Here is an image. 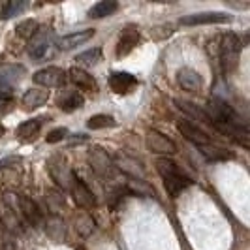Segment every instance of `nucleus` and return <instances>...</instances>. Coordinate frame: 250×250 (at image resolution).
Returning a JSON list of instances; mask_svg holds the SVG:
<instances>
[{
  "label": "nucleus",
  "instance_id": "9d476101",
  "mask_svg": "<svg viewBox=\"0 0 250 250\" xmlns=\"http://www.w3.org/2000/svg\"><path fill=\"white\" fill-rule=\"evenodd\" d=\"M113 164H115V169H121L123 173H126L132 179H145V167L141 166L138 158H134L126 152H119L113 158Z\"/></svg>",
  "mask_w": 250,
  "mask_h": 250
},
{
  "label": "nucleus",
  "instance_id": "6ab92c4d",
  "mask_svg": "<svg viewBox=\"0 0 250 250\" xmlns=\"http://www.w3.org/2000/svg\"><path fill=\"white\" fill-rule=\"evenodd\" d=\"M25 68L21 64H6L0 68V85L2 87H15L23 75H25Z\"/></svg>",
  "mask_w": 250,
  "mask_h": 250
},
{
  "label": "nucleus",
  "instance_id": "f8f14e48",
  "mask_svg": "<svg viewBox=\"0 0 250 250\" xmlns=\"http://www.w3.org/2000/svg\"><path fill=\"white\" fill-rule=\"evenodd\" d=\"M139 43V30L136 25H128L123 28L119 42H117V57L123 59Z\"/></svg>",
  "mask_w": 250,
  "mask_h": 250
},
{
  "label": "nucleus",
  "instance_id": "f03ea898",
  "mask_svg": "<svg viewBox=\"0 0 250 250\" xmlns=\"http://www.w3.org/2000/svg\"><path fill=\"white\" fill-rule=\"evenodd\" d=\"M55 45H57V42H55L53 30L49 26H40L34 32V36L28 40V47L26 49H28V55H30V59L34 62H43V61L53 57Z\"/></svg>",
  "mask_w": 250,
  "mask_h": 250
},
{
  "label": "nucleus",
  "instance_id": "2eb2a0df",
  "mask_svg": "<svg viewBox=\"0 0 250 250\" xmlns=\"http://www.w3.org/2000/svg\"><path fill=\"white\" fill-rule=\"evenodd\" d=\"M177 128H179L181 136H183L185 139H188L190 143H194L196 147L207 145V143H213L207 134H203L200 128H198V126H194L190 121H179V123H177Z\"/></svg>",
  "mask_w": 250,
  "mask_h": 250
},
{
  "label": "nucleus",
  "instance_id": "c9c22d12",
  "mask_svg": "<svg viewBox=\"0 0 250 250\" xmlns=\"http://www.w3.org/2000/svg\"><path fill=\"white\" fill-rule=\"evenodd\" d=\"M10 107H12V98L8 94H0V113H4Z\"/></svg>",
  "mask_w": 250,
  "mask_h": 250
},
{
  "label": "nucleus",
  "instance_id": "39448f33",
  "mask_svg": "<svg viewBox=\"0 0 250 250\" xmlns=\"http://www.w3.org/2000/svg\"><path fill=\"white\" fill-rule=\"evenodd\" d=\"M47 169H49V175L53 177V181L62 188V190H70L72 183L75 179V173L70 169L68 160L64 154H53L49 160H47Z\"/></svg>",
  "mask_w": 250,
  "mask_h": 250
},
{
  "label": "nucleus",
  "instance_id": "0eeeda50",
  "mask_svg": "<svg viewBox=\"0 0 250 250\" xmlns=\"http://www.w3.org/2000/svg\"><path fill=\"white\" fill-rule=\"evenodd\" d=\"M32 81L42 88L61 87L66 81V72H64L62 68H59V66H49V68L38 70L36 74L32 75Z\"/></svg>",
  "mask_w": 250,
  "mask_h": 250
},
{
  "label": "nucleus",
  "instance_id": "7c9ffc66",
  "mask_svg": "<svg viewBox=\"0 0 250 250\" xmlns=\"http://www.w3.org/2000/svg\"><path fill=\"white\" fill-rule=\"evenodd\" d=\"M26 8H28V2H23V0H10V2L2 8L0 17H2V19H12V17L19 15L21 12H25Z\"/></svg>",
  "mask_w": 250,
  "mask_h": 250
},
{
  "label": "nucleus",
  "instance_id": "f704fd0d",
  "mask_svg": "<svg viewBox=\"0 0 250 250\" xmlns=\"http://www.w3.org/2000/svg\"><path fill=\"white\" fill-rule=\"evenodd\" d=\"M23 162V158L21 156H10V158H4V160H0V169H4V167H13L15 164H21Z\"/></svg>",
  "mask_w": 250,
  "mask_h": 250
},
{
  "label": "nucleus",
  "instance_id": "f257e3e1",
  "mask_svg": "<svg viewBox=\"0 0 250 250\" xmlns=\"http://www.w3.org/2000/svg\"><path fill=\"white\" fill-rule=\"evenodd\" d=\"M156 169L162 175L164 187H166L169 196H177L179 192H183L190 185V179L187 177V173L175 162H171L169 158H158L156 160Z\"/></svg>",
  "mask_w": 250,
  "mask_h": 250
},
{
  "label": "nucleus",
  "instance_id": "7ed1b4c3",
  "mask_svg": "<svg viewBox=\"0 0 250 250\" xmlns=\"http://www.w3.org/2000/svg\"><path fill=\"white\" fill-rule=\"evenodd\" d=\"M241 49H243V45H241V40L237 34H233V32L222 34L220 43H218V62H220L222 72L229 74L237 68Z\"/></svg>",
  "mask_w": 250,
  "mask_h": 250
},
{
  "label": "nucleus",
  "instance_id": "4468645a",
  "mask_svg": "<svg viewBox=\"0 0 250 250\" xmlns=\"http://www.w3.org/2000/svg\"><path fill=\"white\" fill-rule=\"evenodd\" d=\"M92 38H94V28L75 30V32H70V34H66V36L61 38V40L57 42V45H59L61 51H70V49L79 47V45H85L88 40H92Z\"/></svg>",
  "mask_w": 250,
  "mask_h": 250
},
{
  "label": "nucleus",
  "instance_id": "9b49d317",
  "mask_svg": "<svg viewBox=\"0 0 250 250\" xmlns=\"http://www.w3.org/2000/svg\"><path fill=\"white\" fill-rule=\"evenodd\" d=\"M147 145L152 152L160 154V156H167V154H175L177 145L167 138L166 134L158 132V130H149L147 134Z\"/></svg>",
  "mask_w": 250,
  "mask_h": 250
},
{
  "label": "nucleus",
  "instance_id": "aec40b11",
  "mask_svg": "<svg viewBox=\"0 0 250 250\" xmlns=\"http://www.w3.org/2000/svg\"><path fill=\"white\" fill-rule=\"evenodd\" d=\"M43 226H45V233L55 243H62L64 239H66V222H64L61 216L51 214V216H47L43 220Z\"/></svg>",
  "mask_w": 250,
  "mask_h": 250
},
{
  "label": "nucleus",
  "instance_id": "423d86ee",
  "mask_svg": "<svg viewBox=\"0 0 250 250\" xmlns=\"http://www.w3.org/2000/svg\"><path fill=\"white\" fill-rule=\"evenodd\" d=\"M88 164H90L92 171L102 179H105V181H111L117 173L113 158L107 154V150L102 149V147H92L88 150Z\"/></svg>",
  "mask_w": 250,
  "mask_h": 250
},
{
  "label": "nucleus",
  "instance_id": "1a4fd4ad",
  "mask_svg": "<svg viewBox=\"0 0 250 250\" xmlns=\"http://www.w3.org/2000/svg\"><path fill=\"white\" fill-rule=\"evenodd\" d=\"M231 17L228 13L222 12H201L192 13V15H185L179 19L181 25L187 26H198V25H216V23H229Z\"/></svg>",
  "mask_w": 250,
  "mask_h": 250
},
{
  "label": "nucleus",
  "instance_id": "f3484780",
  "mask_svg": "<svg viewBox=\"0 0 250 250\" xmlns=\"http://www.w3.org/2000/svg\"><path fill=\"white\" fill-rule=\"evenodd\" d=\"M47 100H49V90H47V88L32 87L25 92L21 104H23V109H25V111H34L40 105H43Z\"/></svg>",
  "mask_w": 250,
  "mask_h": 250
},
{
  "label": "nucleus",
  "instance_id": "a878e982",
  "mask_svg": "<svg viewBox=\"0 0 250 250\" xmlns=\"http://www.w3.org/2000/svg\"><path fill=\"white\" fill-rule=\"evenodd\" d=\"M42 125L43 121L42 119H30V121H25L23 125H19L17 128V138L25 143H30L40 136V130H42Z\"/></svg>",
  "mask_w": 250,
  "mask_h": 250
},
{
  "label": "nucleus",
  "instance_id": "5701e85b",
  "mask_svg": "<svg viewBox=\"0 0 250 250\" xmlns=\"http://www.w3.org/2000/svg\"><path fill=\"white\" fill-rule=\"evenodd\" d=\"M125 188H126V192H128V196H130V194L141 196V198H145V196H147V198H154V196H156V190L150 187L145 179H132V177H128Z\"/></svg>",
  "mask_w": 250,
  "mask_h": 250
},
{
  "label": "nucleus",
  "instance_id": "ddd939ff",
  "mask_svg": "<svg viewBox=\"0 0 250 250\" xmlns=\"http://www.w3.org/2000/svg\"><path fill=\"white\" fill-rule=\"evenodd\" d=\"M136 87H138L136 75L128 74V72H113L109 75V88L115 94H128Z\"/></svg>",
  "mask_w": 250,
  "mask_h": 250
},
{
  "label": "nucleus",
  "instance_id": "6e6552de",
  "mask_svg": "<svg viewBox=\"0 0 250 250\" xmlns=\"http://www.w3.org/2000/svg\"><path fill=\"white\" fill-rule=\"evenodd\" d=\"M70 194H72V200H74L75 205L79 209H83V211H88V209H92L96 205V196L92 194V190L77 175H75L74 183L70 187Z\"/></svg>",
  "mask_w": 250,
  "mask_h": 250
},
{
  "label": "nucleus",
  "instance_id": "cd10ccee",
  "mask_svg": "<svg viewBox=\"0 0 250 250\" xmlns=\"http://www.w3.org/2000/svg\"><path fill=\"white\" fill-rule=\"evenodd\" d=\"M201 154L207 158V160H213V162H220V160H229L231 158V152L229 150L222 149V147H216L213 143H207V145H201L198 147Z\"/></svg>",
  "mask_w": 250,
  "mask_h": 250
},
{
  "label": "nucleus",
  "instance_id": "473e14b6",
  "mask_svg": "<svg viewBox=\"0 0 250 250\" xmlns=\"http://www.w3.org/2000/svg\"><path fill=\"white\" fill-rule=\"evenodd\" d=\"M38 28H40V25H38L34 19H25L23 23H19L17 25V36L25 38V40H30V38L34 36V32H36Z\"/></svg>",
  "mask_w": 250,
  "mask_h": 250
},
{
  "label": "nucleus",
  "instance_id": "2f4dec72",
  "mask_svg": "<svg viewBox=\"0 0 250 250\" xmlns=\"http://www.w3.org/2000/svg\"><path fill=\"white\" fill-rule=\"evenodd\" d=\"M117 125V121L113 119L111 115H94L88 119L87 126L90 130H102V128H113Z\"/></svg>",
  "mask_w": 250,
  "mask_h": 250
},
{
  "label": "nucleus",
  "instance_id": "20e7f679",
  "mask_svg": "<svg viewBox=\"0 0 250 250\" xmlns=\"http://www.w3.org/2000/svg\"><path fill=\"white\" fill-rule=\"evenodd\" d=\"M13 207H17V216L21 222H26L32 228H40L43 224V213L40 211V207L36 205V201H32L28 196H15L12 194Z\"/></svg>",
  "mask_w": 250,
  "mask_h": 250
},
{
  "label": "nucleus",
  "instance_id": "c85d7f7f",
  "mask_svg": "<svg viewBox=\"0 0 250 250\" xmlns=\"http://www.w3.org/2000/svg\"><path fill=\"white\" fill-rule=\"evenodd\" d=\"M119 4L113 2V0H102L98 4H94L90 10H88V17L90 19H104L107 15H111L113 12H117Z\"/></svg>",
  "mask_w": 250,
  "mask_h": 250
},
{
  "label": "nucleus",
  "instance_id": "b1692460",
  "mask_svg": "<svg viewBox=\"0 0 250 250\" xmlns=\"http://www.w3.org/2000/svg\"><path fill=\"white\" fill-rule=\"evenodd\" d=\"M45 205L53 214H59L64 211L66 207V196L61 188H47L45 190Z\"/></svg>",
  "mask_w": 250,
  "mask_h": 250
},
{
  "label": "nucleus",
  "instance_id": "72a5a7b5",
  "mask_svg": "<svg viewBox=\"0 0 250 250\" xmlns=\"http://www.w3.org/2000/svg\"><path fill=\"white\" fill-rule=\"evenodd\" d=\"M66 134H68L66 128H55L47 134V143H59V141H62L66 138Z\"/></svg>",
  "mask_w": 250,
  "mask_h": 250
},
{
  "label": "nucleus",
  "instance_id": "a211bd4d",
  "mask_svg": "<svg viewBox=\"0 0 250 250\" xmlns=\"http://www.w3.org/2000/svg\"><path fill=\"white\" fill-rule=\"evenodd\" d=\"M177 81L181 88L188 92H198L201 88V75L192 68H181L177 72Z\"/></svg>",
  "mask_w": 250,
  "mask_h": 250
},
{
  "label": "nucleus",
  "instance_id": "412c9836",
  "mask_svg": "<svg viewBox=\"0 0 250 250\" xmlns=\"http://www.w3.org/2000/svg\"><path fill=\"white\" fill-rule=\"evenodd\" d=\"M74 228L77 231L79 237H90L94 231H96V220L87 213V211H81V213L75 214L74 218Z\"/></svg>",
  "mask_w": 250,
  "mask_h": 250
},
{
  "label": "nucleus",
  "instance_id": "393cba45",
  "mask_svg": "<svg viewBox=\"0 0 250 250\" xmlns=\"http://www.w3.org/2000/svg\"><path fill=\"white\" fill-rule=\"evenodd\" d=\"M66 77L77 88H81V90H92V88H96V83H94L92 75L88 74V72H85L83 68H70V72L66 74Z\"/></svg>",
  "mask_w": 250,
  "mask_h": 250
},
{
  "label": "nucleus",
  "instance_id": "bb28decb",
  "mask_svg": "<svg viewBox=\"0 0 250 250\" xmlns=\"http://www.w3.org/2000/svg\"><path fill=\"white\" fill-rule=\"evenodd\" d=\"M175 105L183 113H187L190 119H196V121H201V123L211 126V121H209L207 113L203 111V109H200L196 104H190V102H185V100H175Z\"/></svg>",
  "mask_w": 250,
  "mask_h": 250
},
{
  "label": "nucleus",
  "instance_id": "e433bc0d",
  "mask_svg": "<svg viewBox=\"0 0 250 250\" xmlns=\"http://www.w3.org/2000/svg\"><path fill=\"white\" fill-rule=\"evenodd\" d=\"M4 235H6V228H4L2 222H0V239H4Z\"/></svg>",
  "mask_w": 250,
  "mask_h": 250
},
{
  "label": "nucleus",
  "instance_id": "4be33fe9",
  "mask_svg": "<svg viewBox=\"0 0 250 250\" xmlns=\"http://www.w3.org/2000/svg\"><path fill=\"white\" fill-rule=\"evenodd\" d=\"M83 104H85V96L79 90H74V88L64 90L62 94H61V98H59V105L66 113H72L75 109H79Z\"/></svg>",
  "mask_w": 250,
  "mask_h": 250
},
{
  "label": "nucleus",
  "instance_id": "4c0bfd02",
  "mask_svg": "<svg viewBox=\"0 0 250 250\" xmlns=\"http://www.w3.org/2000/svg\"><path fill=\"white\" fill-rule=\"evenodd\" d=\"M2 136H4V128L0 126V138H2Z\"/></svg>",
  "mask_w": 250,
  "mask_h": 250
},
{
  "label": "nucleus",
  "instance_id": "c756f323",
  "mask_svg": "<svg viewBox=\"0 0 250 250\" xmlns=\"http://www.w3.org/2000/svg\"><path fill=\"white\" fill-rule=\"evenodd\" d=\"M102 57H104V53H102L100 47H94V49H88L85 53H81V55H77L75 61L81 66H96L102 61Z\"/></svg>",
  "mask_w": 250,
  "mask_h": 250
},
{
  "label": "nucleus",
  "instance_id": "dca6fc26",
  "mask_svg": "<svg viewBox=\"0 0 250 250\" xmlns=\"http://www.w3.org/2000/svg\"><path fill=\"white\" fill-rule=\"evenodd\" d=\"M0 222L6 228V231H12V233H21L23 231L21 220L15 213V209L6 200L0 201Z\"/></svg>",
  "mask_w": 250,
  "mask_h": 250
}]
</instances>
